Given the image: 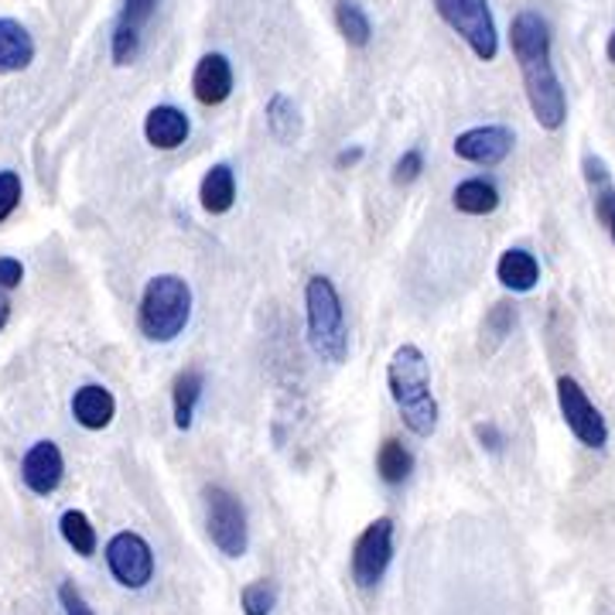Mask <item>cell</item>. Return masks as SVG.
Instances as JSON below:
<instances>
[{
  "label": "cell",
  "instance_id": "33",
  "mask_svg": "<svg viewBox=\"0 0 615 615\" xmlns=\"http://www.w3.org/2000/svg\"><path fill=\"white\" fill-rule=\"evenodd\" d=\"M359 158H363V148H353V151H343V155L336 158V165H339V168H346V165H356Z\"/></svg>",
  "mask_w": 615,
  "mask_h": 615
},
{
  "label": "cell",
  "instance_id": "32",
  "mask_svg": "<svg viewBox=\"0 0 615 615\" xmlns=\"http://www.w3.org/2000/svg\"><path fill=\"white\" fill-rule=\"evenodd\" d=\"M585 178H588L592 185L605 188V185H608V168H605V161L595 158V155H585Z\"/></svg>",
  "mask_w": 615,
  "mask_h": 615
},
{
  "label": "cell",
  "instance_id": "35",
  "mask_svg": "<svg viewBox=\"0 0 615 615\" xmlns=\"http://www.w3.org/2000/svg\"><path fill=\"white\" fill-rule=\"evenodd\" d=\"M602 222L608 226V236H612V244H615V202H612V209H608V216Z\"/></svg>",
  "mask_w": 615,
  "mask_h": 615
},
{
  "label": "cell",
  "instance_id": "17",
  "mask_svg": "<svg viewBox=\"0 0 615 615\" xmlns=\"http://www.w3.org/2000/svg\"><path fill=\"white\" fill-rule=\"evenodd\" d=\"M199 199H202V209L209 216H222L232 209L236 202V175L229 165H216L206 171L202 185H199Z\"/></svg>",
  "mask_w": 615,
  "mask_h": 615
},
{
  "label": "cell",
  "instance_id": "36",
  "mask_svg": "<svg viewBox=\"0 0 615 615\" xmlns=\"http://www.w3.org/2000/svg\"><path fill=\"white\" fill-rule=\"evenodd\" d=\"M605 52H608V62L615 66V31L608 34V44H605Z\"/></svg>",
  "mask_w": 615,
  "mask_h": 615
},
{
  "label": "cell",
  "instance_id": "2",
  "mask_svg": "<svg viewBox=\"0 0 615 615\" xmlns=\"http://www.w3.org/2000/svg\"><path fill=\"white\" fill-rule=\"evenodd\" d=\"M390 397L417 438H432L438 432V400L432 394V366L414 343L394 349L387 366Z\"/></svg>",
  "mask_w": 615,
  "mask_h": 615
},
{
  "label": "cell",
  "instance_id": "16",
  "mask_svg": "<svg viewBox=\"0 0 615 615\" xmlns=\"http://www.w3.org/2000/svg\"><path fill=\"white\" fill-rule=\"evenodd\" d=\"M496 277L503 288L516 291V295H527L537 288V280H540V264L534 254L527 250H506L496 264Z\"/></svg>",
  "mask_w": 615,
  "mask_h": 615
},
{
  "label": "cell",
  "instance_id": "34",
  "mask_svg": "<svg viewBox=\"0 0 615 615\" xmlns=\"http://www.w3.org/2000/svg\"><path fill=\"white\" fill-rule=\"evenodd\" d=\"M8 315H11V301H8V295L0 291V328L8 325Z\"/></svg>",
  "mask_w": 615,
  "mask_h": 615
},
{
  "label": "cell",
  "instance_id": "9",
  "mask_svg": "<svg viewBox=\"0 0 615 615\" xmlns=\"http://www.w3.org/2000/svg\"><path fill=\"white\" fill-rule=\"evenodd\" d=\"M107 564L113 578L123 585V588H145L151 578H155V550L151 544L140 537V534H117L110 544H107Z\"/></svg>",
  "mask_w": 615,
  "mask_h": 615
},
{
  "label": "cell",
  "instance_id": "22",
  "mask_svg": "<svg viewBox=\"0 0 615 615\" xmlns=\"http://www.w3.org/2000/svg\"><path fill=\"white\" fill-rule=\"evenodd\" d=\"M59 530H62L66 544L79 557H92V554H97V530H92L89 516L82 509H66L62 519H59Z\"/></svg>",
  "mask_w": 615,
  "mask_h": 615
},
{
  "label": "cell",
  "instance_id": "8",
  "mask_svg": "<svg viewBox=\"0 0 615 615\" xmlns=\"http://www.w3.org/2000/svg\"><path fill=\"white\" fill-rule=\"evenodd\" d=\"M557 404H561L564 424L572 428V435H575L582 445H588V448H605V442H608L605 417H602L598 407L588 400V394L582 390L578 380H572V376H561V380H557Z\"/></svg>",
  "mask_w": 615,
  "mask_h": 615
},
{
  "label": "cell",
  "instance_id": "14",
  "mask_svg": "<svg viewBox=\"0 0 615 615\" xmlns=\"http://www.w3.org/2000/svg\"><path fill=\"white\" fill-rule=\"evenodd\" d=\"M145 137L158 151H175L188 140V117L178 107H155L145 120Z\"/></svg>",
  "mask_w": 615,
  "mask_h": 615
},
{
  "label": "cell",
  "instance_id": "23",
  "mask_svg": "<svg viewBox=\"0 0 615 615\" xmlns=\"http://www.w3.org/2000/svg\"><path fill=\"white\" fill-rule=\"evenodd\" d=\"M336 24H339L343 38L353 44V49H363V44H369V34H373L369 18H366V11L359 4H353V0H339V4H336Z\"/></svg>",
  "mask_w": 615,
  "mask_h": 615
},
{
  "label": "cell",
  "instance_id": "7",
  "mask_svg": "<svg viewBox=\"0 0 615 615\" xmlns=\"http://www.w3.org/2000/svg\"><path fill=\"white\" fill-rule=\"evenodd\" d=\"M394 557V519L380 516L359 534L356 547H353V578L359 588H373L380 585L387 567Z\"/></svg>",
  "mask_w": 615,
  "mask_h": 615
},
{
  "label": "cell",
  "instance_id": "19",
  "mask_svg": "<svg viewBox=\"0 0 615 615\" xmlns=\"http://www.w3.org/2000/svg\"><path fill=\"white\" fill-rule=\"evenodd\" d=\"M202 397V373L199 369H181L175 376V390H171V400H175V424L185 432L192 428V414H196V404Z\"/></svg>",
  "mask_w": 615,
  "mask_h": 615
},
{
  "label": "cell",
  "instance_id": "21",
  "mask_svg": "<svg viewBox=\"0 0 615 615\" xmlns=\"http://www.w3.org/2000/svg\"><path fill=\"white\" fill-rule=\"evenodd\" d=\"M410 468H414V458L397 438H387L380 452H376V472H380V479L387 486H400L410 476Z\"/></svg>",
  "mask_w": 615,
  "mask_h": 615
},
{
  "label": "cell",
  "instance_id": "25",
  "mask_svg": "<svg viewBox=\"0 0 615 615\" xmlns=\"http://www.w3.org/2000/svg\"><path fill=\"white\" fill-rule=\"evenodd\" d=\"M137 49H140L137 28L117 24V31H113V66H130L137 59Z\"/></svg>",
  "mask_w": 615,
  "mask_h": 615
},
{
  "label": "cell",
  "instance_id": "26",
  "mask_svg": "<svg viewBox=\"0 0 615 615\" xmlns=\"http://www.w3.org/2000/svg\"><path fill=\"white\" fill-rule=\"evenodd\" d=\"M21 202V175L18 171H0V222H4Z\"/></svg>",
  "mask_w": 615,
  "mask_h": 615
},
{
  "label": "cell",
  "instance_id": "4",
  "mask_svg": "<svg viewBox=\"0 0 615 615\" xmlns=\"http://www.w3.org/2000/svg\"><path fill=\"white\" fill-rule=\"evenodd\" d=\"M305 305H308V339L311 349L328 359V363H346L349 356V336H346V315L336 284L328 277H311L305 288Z\"/></svg>",
  "mask_w": 615,
  "mask_h": 615
},
{
  "label": "cell",
  "instance_id": "29",
  "mask_svg": "<svg viewBox=\"0 0 615 615\" xmlns=\"http://www.w3.org/2000/svg\"><path fill=\"white\" fill-rule=\"evenodd\" d=\"M513 308L509 305H496L493 311H489V318H486V333L493 336V339H503L509 328H513Z\"/></svg>",
  "mask_w": 615,
  "mask_h": 615
},
{
  "label": "cell",
  "instance_id": "18",
  "mask_svg": "<svg viewBox=\"0 0 615 615\" xmlns=\"http://www.w3.org/2000/svg\"><path fill=\"white\" fill-rule=\"evenodd\" d=\"M455 209L465 212V216H489L496 212L499 206V192H496V185L486 181V178H468L455 188V196H452Z\"/></svg>",
  "mask_w": 615,
  "mask_h": 615
},
{
  "label": "cell",
  "instance_id": "13",
  "mask_svg": "<svg viewBox=\"0 0 615 615\" xmlns=\"http://www.w3.org/2000/svg\"><path fill=\"white\" fill-rule=\"evenodd\" d=\"M113 414H117V400H113V394L107 387L86 384V387L76 390V397H72V417L82 424L86 432H103L107 424L113 420Z\"/></svg>",
  "mask_w": 615,
  "mask_h": 615
},
{
  "label": "cell",
  "instance_id": "28",
  "mask_svg": "<svg viewBox=\"0 0 615 615\" xmlns=\"http://www.w3.org/2000/svg\"><path fill=\"white\" fill-rule=\"evenodd\" d=\"M420 171H424V155H420V151H407V155L397 161V168H394V181H397V185H410Z\"/></svg>",
  "mask_w": 615,
  "mask_h": 615
},
{
  "label": "cell",
  "instance_id": "20",
  "mask_svg": "<svg viewBox=\"0 0 615 615\" xmlns=\"http://www.w3.org/2000/svg\"><path fill=\"white\" fill-rule=\"evenodd\" d=\"M267 127H270V133L280 140V145H291V140H298L301 117H298V107L291 103V97L274 92L270 103H267Z\"/></svg>",
  "mask_w": 615,
  "mask_h": 615
},
{
  "label": "cell",
  "instance_id": "31",
  "mask_svg": "<svg viewBox=\"0 0 615 615\" xmlns=\"http://www.w3.org/2000/svg\"><path fill=\"white\" fill-rule=\"evenodd\" d=\"M59 598H62L66 615H92V608L86 605V598L79 595V588H76L72 582H66V585L59 588Z\"/></svg>",
  "mask_w": 615,
  "mask_h": 615
},
{
  "label": "cell",
  "instance_id": "27",
  "mask_svg": "<svg viewBox=\"0 0 615 615\" xmlns=\"http://www.w3.org/2000/svg\"><path fill=\"white\" fill-rule=\"evenodd\" d=\"M158 8V0H123V14H120V24L127 28H140Z\"/></svg>",
  "mask_w": 615,
  "mask_h": 615
},
{
  "label": "cell",
  "instance_id": "3",
  "mask_svg": "<svg viewBox=\"0 0 615 615\" xmlns=\"http://www.w3.org/2000/svg\"><path fill=\"white\" fill-rule=\"evenodd\" d=\"M192 318V288L178 274H158L140 298V333L151 343H175Z\"/></svg>",
  "mask_w": 615,
  "mask_h": 615
},
{
  "label": "cell",
  "instance_id": "6",
  "mask_svg": "<svg viewBox=\"0 0 615 615\" xmlns=\"http://www.w3.org/2000/svg\"><path fill=\"white\" fill-rule=\"evenodd\" d=\"M206 527H209L212 544L226 557L247 554V513H244V503L229 489H222V486L206 489Z\"/></svg>",
  "mask_w": 615,
  "mask_h": 615
},
{
  "label": "cell",
  "instance_id": "30",
  "mask_svg": "<svg viewBox=\"0 0 615 615\" xmlns=\"http://www.w3.org/2000/svg\"><path fill=\"white\" fill-rule=\"evenodd\" d=\"M24 280V267L14 257H0V291H11Z\"/></svg>",
  "mask_w": 615,
  "mask_h": 615
},
{
  "label": "cell",
  "instance_id": "5",
  "mask_svg": "<svg viewBox=\"0 0 615 615\" xmlns=\"http://www.w3.org/2000/svg\"><path fill=\"white\" fill-rule=\"evenodd\" d=\"M435 11L452 31L468 41V49L483 62H493L499 56V34L486 0H435Z\"/></svg>",
  "mask_w": 615,
  "mask_h": 615
},
{
  "label": "cell",
  "instance_id": "12",
  "mask_svg": "<svg viewBox=\"0 0 615 615\" xmlns=\"http://www.w3.org/2000/svg\"><path fill=\"white\" fill-rule=\"evenodd\" d=\"M192 92L202 107H219L229 100L232 92V69H229V59L212 52V56H202L199 66H196V76H192Z\"/></svg>",
  "mask_w": 615,
  "mask_h": 615
},
{
  "label": "cell",
  "instance_id": "11",
  "mask_svg": "<svg viewBox=\"0 0 615 615\" xmlns=\"http://www.w3.org/2000/svg\"><path fill=\"white\" fill-rule=\"evenodd\" d=\"M62 472L66 462L56 442H34L21 462V479L34 496H52L62 483Z\"/></svg>",
  "mask_w": 615,
  "mask_h": 615
},
{
  "label": "cell",
  "instance_id": "24",
  "mask_svg": "<svg viewBox=\"0 0 615 615\" xmlns=\"http://www.w3.org/2000/svg\"><path fill=\"white\" fill-rule=\"evenodd\" d=\"M244 602V615H270L274 612V602H277V592L270 582H250L240 595Z\"/></svg>",
  "mask_w": 615,
  "mask_h": 615
},
{
  "label": "cell",
  "instance_id": "10",
  "mask_svg": "<svg viewBox=\"0 0 615 615\" xmlns=\"http://www.w3.org/2000/svg\"><path fill=\"white\" fill-rule=\"evenodd\" d=\"M509 151H513V130L509 127H472V130L455 137V155L462 161L483 165V168L506 161Z\"/></svg>",
  "mask_w": 615,
  "mask_h": 615
},
{
  "label": "cell",
  "instance_id": "1",
  "mask_svg": "<svg viewBox=\"0 0 615 615\" xmlns=\"http://www.w3.org/2000/svg\"><path fill=\"white\" fill-rule=\"evenodd\" d=\"M509 44L513 56L519 62V72H524V86H527V100L534 110V120L544 130H557L567 117V100L561 79L550 66V28L540 14L524 11L516 14L509 24Z\"/></svg>",
  "mask_w": 615,
  "mask_h": 615
},
{
  "label": "cell",
  "instance_id": "15",
  "mask_svg": "<svg viewBox=\"0 0 615 615\" xmlns=\"http://www.w3.org/2000/svg\"><path fill=\"white\" fill-rule=\"evenodd\" d=\"M34 59V41L21 21L0 18V76L4 72H21Z\"/></svg>",
  "mask_w": 615,
  "mask_h": 615
}]
</instances>
